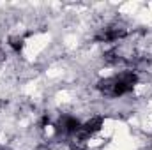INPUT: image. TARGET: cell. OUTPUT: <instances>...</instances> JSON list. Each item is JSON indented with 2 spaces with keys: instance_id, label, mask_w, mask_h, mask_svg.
<instances>
[{
  "instance_id": "3957f363",
  "label": "cell",
  "mask_w": 152,
  "mask_h": 150,
  "mask_svg": "<svg viewBox=\"0 0 152 150\" xmlns=\"http://www.w3.org/2000/svg\"><path fill=\"white\" fill-rule=\"evenodd\" d=\"M57 131L58 133H64V134H78L81 131V122L76 118V117H71V115H66L58 120L57 124Z\"/></svg>"
},
{
  "instance_id": "8992f818",
  "label": "cell",
  "mask_w": 152,
  "mask_h": 150,
  "mask_svg": "<svg viewBox=\"0 0 152 150\" xmlns=\"http://www.w3.org/2000/svg\"><path fill=\"white\" fill-rule=\"evenodd\" d=\"M9 46L16 51V53H21V50H23V39L21 37H9Z\"/></svg>"
},
{
  "instance_id": "6da1fadb",
  "label": "cell",
  "mask_w": 152,
  "mask_h": 150,
  "mask_svg": "<svg viewBox=\"0 0 152 150\" xmlns=\"http://www.w3.org/2000/svg\"><path fill=\"white\" fill-rule=\"evenodd\" d=\"M138 83V74L133 71H124L120 74L113 78H106L97 81V90L104 95H112V97H120L124 94H129L134 85Z\"/></svg>"
},
{
  "instance_id": "5b68a950",
  "label": "cell",
  "mask_w": 152,
  "mask_h": 150,
  "mask_svg": "<svg viewBox=\"0 0 152 150\" xmlns=\"http://www.w3.org/2000/svg\"><path fill=\"white\" fill-rule=\"evenodd\" d=\"M103 58H104V62H106V64L113 66V64H117V62L120 60V55H118L115 50H110V51H106V53H104V57H103Z\"/></svg>"
},
{
  "instance_id": "7a4b0ae2",
  "label": "cell",
  "mask_w": 152,
  "mask_h": 150,
  "mask_svg": "<svg viewBox=\"0 0 152 150\" xmlns=\"http://www.w3.org/2000/svg\"><path fill=\"white\" fill-rule=\"evenodd\" d=\"M127 36V30L122 27V25H110L106 28H103L97 36H96V41H101V42H113V41H118V39L126 37Z\"/></svg>"
},
{
  "instance_id": "277c9868",
  "label": "cell",
  "mask_w": 152,
  "mask_h": 150,
  "mask_svg": "<svg viewBox=\"0 0 152 150\" xmlns=\"http://www.w3.org/2000/svg\"><path fill=\"white\" fill-rule=\"evenodd\" d=\"M101 127H103V117H92L90 120H87L85 124H81L80 134L83 138H87V136H92L94 133H97Z\"/></svg>"
}]
</instances>
